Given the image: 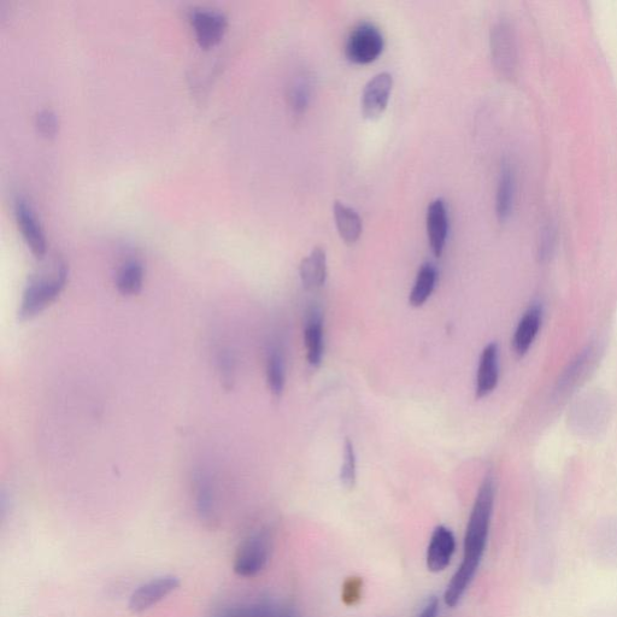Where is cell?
Wrapping results in <instances>:
<instances>
[{
    "label": "cell",
    "mask_w": 617,
    "mask_h": 617,
    "mask_svg": "<svg viewBox=\"0 0 617 617\" xmlns=\"http://www.w3.org/2000/svg\"><path fill=\"white\" fill-rule=\"evenodd\" d=\"M493 504H495V485L491 478H486L480 486L472 513H470L466 537H464L462 564L445 591V603L451 608L460 603L477 574L486 549L487 538H489Z\"/></svg>",
    "instance_id": "6da1fadb"
},
{
    "label": "cell",
    "mask_w": 617,
    "mask_h": 617,
    "mask_svg": "<svg viewBox=\"0 0 617 617\" xmlns=\"http://www.w3.org/2000/svg\"><path fill=\"white\" fill-rule=\"evenodd\" d=\"M68 279V268L64 263H57L54 272L40 275L29 281L23 292L19 316L21 320L32 319L60 297Z\"/></svg>",
    "instance_id": "7a4b0ae2"
},
{
    "label": "cell",
    "mask_w": 617,
    "mask_h": 617,
    "mask_svg": "<svg viewBox=\"0 0 617 617\" xmlns=\"http://www.w3.org/2000/svg\"><path fill=\"white\" fill-rule=\"evenodd\" d=\"M272 539L267 532H257L240 544L234 558V572L243 578L256 577L269 561Z\"/></svg>",
    "instance_id": "3957f363"
},
{
    "label": "cell",
    "mask_w": 617,
    "mask_h": 617,
    "mask_svg": "<svg viewBox=\"0 0 617 617\" xmlns=\"http://www.w3.org/2000/svg\"><path fill=\"white\" fill-rule=\"evenodd\" d=\"M384 37L378 27L372 23H361L349 35L345 54L355 64L372 63L383 54Z\"/></svg>",
    "instance_id": "277c9868"
},
{
    "label": "cell",
    "mask_w": 617,
    "mask_h": 617,
    "mask_svg": "<svg viewBox=\"0 0 617 617\" xmlns=\"http://www.w3.org/2000/svg\"><path fill=\"white\" fill-rule=\"evenodd\" d=\"M493 66L503 76L513 74L516 66V41L513 28L508 22H499L491 33Z\"/></svg>",
    "instance_id": "5b68a950"
},
{
    "label": "cell",
    "mask_w": 617,
    "mask_h": 617,
    "mask_svg": "<svg viewBox=\"0 0 617 617\" xmlns=\"http://www.w3.org/2000/svg\"><path fill=\"white\" fill-rule=\"evenodd\" d=\"M179 586L180 580L174 575H163V577L152 579L148 583L140 585L132 593L131 598H129V609L134 614L144 613V611L163 601Z\"/></svg>",
    "instance_id": "8992f818"
},
{
    "label": "cell",
    "mask_w": 617,
    "mask_h": 617,
    "mask_svg": "<svg viewBox=\"0 0 617 617\" xmlns=\"http://www.w3.org/2000/svg\"><path fill=\"white\" fill-rule=\"evenodd\" d=\"M393 88V78L384 72L368 81L362 93V114L368 120L378 119L389 105Z\"/></svg>",
    "instance_id": "52a82bcc"
},
{
    "label": "cell",
    "mask_w": 617,
    "mask_h": 617,
    "mask_svg": "<svg viewBox=\"0 0 617 617\" xmlns=\"http://www.w3.org/2000/svg\"><path fill=\"white\" fill-rule=\"evenodd\" d=\"M190 21L195 29L198 43L210 47L219 43L227 27V17L222 11L209 8L191 10Z\"/></svg>",
    "instance_id": "ba28073f"
},
{
    "label": "cell",
    "mask_w": 617,
    "mask_h": 617,
    "mask_svg": "<svg viewBox=\"0 0 617 617\" xmlns=\"http://www.w3.org/2000/svg\"><path fill=\"white\" fill-rule=\"evenodd\" d=\"M15 215L29 249L39 258L46 254V238L40 223L35 216L31 205L23 198H17L15 202Z\"/></svg>",
    "instance_id": "9c48e42d"
},
{
    "label": "cell",
    "mask_w": 617,
    "mask_h": 617,
    "mask_svg": "<svg viewBox=\"0 0 617 617\" xmlns=\"http://www.w3.org/2000/svg\"><path fill=\"white\" fill-rule=\"evenodd\" d=\"M426 227L433 255L442 257L449 235V214L442 198L434 199L428 205Z\"/></svg>",
    "instance_id": "30bf717a"
},
{
    "label": "cell",
    "mask_w": 617,
    "mask_h": 617,
    "mask_svg": "<svg viewBox=\"0 0 617 617\" xmlns=\"http://www.w3.org/2000/svg\"><path fill=\"white\" fill-rule=\"evenodd\" d=\"M456 539L454 533L445 526H438L433 531L430 545L427 549V568L433 573L443 572L449 566L455 554Z\"/></svg>",
    "instance_id": "8fae6325"
},
{
    "label": "cell",
    "mask_w": 617,
    "mask_h": 617,
    "mask_svg": "<svg viewBox=\"0 0 617 617\" xmlns=\"http://www.w3.org/2000/svg\"><path fill=\"white\" fill-rule=\"evenodd\" d=\"M498 379V346L495 343H491L486 346L483 354L480 356L477 387H475V395H477V398H485L491 395L498 385Z\"/></svg>",
    "instance_id": "7c38bea8"
},
{
    "label": "cell",
    "mask_w": 617,
    "mask_h": 617,
    "mask_svg": "<svg viewBox=\"0 0 617 617\" xmlns=\"http://www.w3.org/2000/svg\"><path fill=\"white\" fill-rule=\"evenodd\" d=\"M196 509L199 517L207 524L216 521V496L213 481L207 472H197L193 479Z\"/></svg>",
    "instance_id": "4fadbf2b"
},
{
    "label": "cell",
    "mask_w": 617,
    "mask_h": 617,
    "mask_svg": "<svg viewBox=\"0 0 617 617\" xmlns=\"http://www.w3.org/2000/svg\"><path fill=\"white\" fill-rule=\"evenodd\" d=\"M302 284L309 291H316L325 285L327 279V256L322 248H315L303 258L299 266Z\"/></svg>",
    "instance_id": "5bb4252c"
},
{
    "label": "cell",
    "mask_w": 617,
    "mask_h": 617,
    "mask_svg": "<svg viewBox=\"0 0 617 617\" xmlns=\"http://www.w3.org/2000/svg\"><path fill=\"white\" fill-rule=\"evenodd\" d=\"M542 316V309L538 305H533L522 316L513 339V348L516 355L524 356L530 350L534 339L537 337L539 328L542 326Z\"/></svg>",
    "instance_id": "9a60e30c"
},
{
    "label": "cell",
    "mask_w": 617,
    "mask_h": 617,
    "mask_svg": "<svg viewBox=\"0 0 617 617\" xmlns=\"http://www.w3.org/2000/svg\"><path fill=\"white\" fill-rule=\"evenodd\" d=\"M516 182L513 167L508 162H504L499 174L497 195H496V214L501 222L508 221L513 213L515 202Z\"/></svg>",
    "instance_id": "2e32d148"
},
{
    "label": "cell",
    "mask_w": 617,
    "mask_h": 617,
    "mask_svg": "<svg viewBox=\"0 0 617 617\" xmlns=\"http://www.w3.org/2000/svg\"><path fill=\"white\" fill-rule=\"evenodd\" d=\"M211 617H296L290 609L269 603L231 605L217 610Z\"/></svg>",
    "instance_id": "e0dca14e"
},
{
    "label": "cell",
    "mask_w": 617,
    "mask_h": 617,
    "mask_svg": "<svg viewBox=\"0 0 617 617\" xmlns=\"http://www.w3.org/2000/svg\"><path fill=\"white\" fill-rule=\"evenodd\" d=\"M334 219L340 238L348 245H354L361 238L363 223L355 209L348 207L342 202L334 204Z\"/></svg>",
    "instance_id": "ac0fdd59"
},
{
    "label": "cell",
    "mask_w": 617,
    "mask_h": 617,
    "mask_svg": "<svg viewBox=\"0 0 617 617\" xmlns=\"http://www.w3.org/2000/svg\"><path fill=\"white\" fill-rule=\"evenodd\" d=\"M304 342L310 366L320 367L325 344H323V323L319 313L309 316L304 329Z\"/></svg>",
    "instance_id": "d6986e66"
},
{
    "label": "cell",
    "mask_w": 617,
    "mask_h": 617,
    "mask_svg": "<svg viewBox=\"0 0 617 617\" xmlns=\"http://www.w3.org/2000/svg\"><path fill=\"white\" fill-rule=\"evenodd\" d=\"M144 267L138 260L123 263L116 275L117 290L123 296H134L143 289Z\"/></svg>",
    "instance_id": "ffe728a7"
},
{
    "label": "cell",
    "mask_w": 617,
    "mask_h": 617,
    "mask_svg": "<svg viewBox=\"0 0 617 617\" xmlns=\"http://www.w3.org/2000/svg\"><path fill=\"white\" fill-rule=\"evenodd\" d=\"M437 282V269L432 263H425L417 273L413 290L410 292L411 307L420 308L432 296Z\"/></svg>",
    "instance_id": "44dd1931"
},
{
    "label": "cell",
    "mask_w": 617,
    "mask_h": 617,
    "mask_svg": "<svg viewBox=\"0 0 617 617\" xmlns=\"http://www.w3.org/2000/svg\"><path fill=\"white\" fill-rule=\"evenodd\" d=\"M266 369L269 390L274 396L280 397L285 389V368L284 358L278 349H270Z\"/></svg>",
    "instance_id": "7402d4cb"
},
{
    "label": "cell",
    "mask_w": 617,
    "mask_h": 617,
    "mask_svg": "<svg viewBox=\"0 0 617 617\" xmlns=\"http://www.w3.org/2000/svg\"><path fill=\"white\" fill-rule=\"evenodd\" d=\"M357 479L356 452L350 439L345 440L344 461L340 469V480L346 489H354Z\"/></svg>",
    "instance_id": "603a6c76"
},
{
    "label": "cell",
    "mask_w": 617,
    "mask_h": 617,
    "mask_svg": "<svg viewBox=\"0 0 617 617\" xmlns=\"http://www.w3.org/2000/svg\"><path fill=\"white\" fill-rule=\"evenodd\" d=\"M35 125H37L39 132L51 137L57 132L58 120L54 111L50 109L40 110L37 116H35Z\"/></svg>",
    "instance_id": "cb8c5ba5"
},
{
    "label": "cell",
    "mask_w": 617,
    "mask_h": 617,
    "mask_svg": "<svg viewBox=\"0 0 617 617\" xmlns=\"http://www.w3.org/2000/svg\"><path fill=\"white\" fill-rule=\"evenodd\" d=\"M556 245V228L552 225L545 226L540 237L539 258L542 261L548 260Z\"/></svg>",
    "instance_id": "d4e9b609"
},
{
    "label": "cell",
    "mask_w": 617,
    "mask_h": 617,
    "mask_svg": "<svg viewBox=\"0 0 617 617\" xmlns=\"http://www.w3.org/2000/svg\"><path fill=\"white\" fill-rule=\"evenodd\" d=\"M293 108L297 111H303L307 107L309 99V88L305 82H299L292 92Z\"/></svg>",
    "instance_id": "484cf974"
},
{
    "label": "cell",
    "mask_w": 617,
    "mask_h": 617,
    "mask_svg": "<svg viewBox=\"0 0 617 617\" xmlns=\"http://www.w3.org/2000/svg\"><path fill=\"white\" fill-rule=\"evenodd\" d=\"M219 366L222 374V379L226 383H231L234 374V360L231 354L227 351L221 352L219 358Z\"/></svg>",
    "instance_id": "4316f807"
},
{
    "label": "cell",
    "mask_w": 617,
    "mask_h": 617,
    "mask_svg": "<svg viewBox=\"0 0 617 617\" xmlns=\"http://www.w3.org/2000/svg\"><path fill=\"white\" fill-rule=\"evenodd\" d=\"M439 602L438 598L432 597L428 599L425 607L421 610V613L417 617H438Z\"/></svg>",
    "instance_id": "83f0119b"
}]
</instances>
